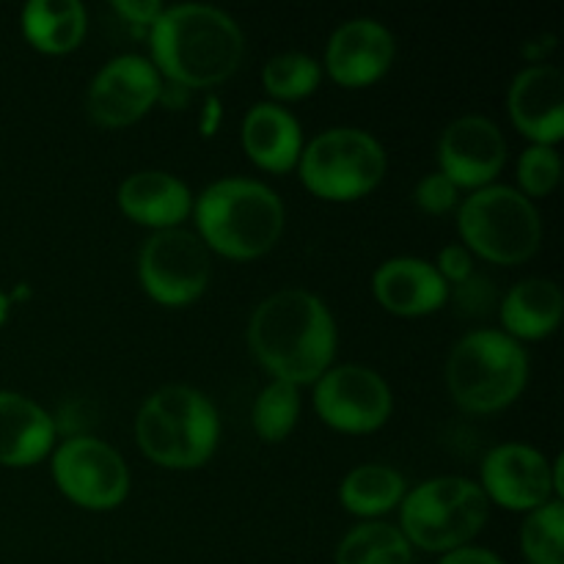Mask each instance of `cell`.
Instances as JSON below:
<instances>
[{"mask_svg": "<svg viewBox=\"0 0 564 564\" xmlns=\"http://www.w3.org/2000/svg\"><path fill=\"white\" fill-rule=\"evenodd\" d=\"M248 347L273 380L317 383L336 356L334 314L314 292L286 286L253 308Z\"/></svg>", "mask_w": 564, "mask_h": 564, "instance_id": "6da1fadb", "label": "cell"}, {"mask_svg": "<svg viewBox=\"0 0 564 564\" xmlns=\"http://www.w3.org/2000/svg\"><path fill=\"white\" fill-rule=\"evenodd\" d=\"M152 64L160 77L182 88H209L229 80L246 55V36L235 17L215 6H169L149 28Z\"/></svg>", "mask_w": 564, "mask_h": 564, "instance_id": "7a4b0ae2", "label": "cell"}, {"mask_svg": "<svg viewBox=\"0 0 564 564\" xmlns=\"http://www.w3.org/2000/svg\"><path fill=\"white\" fill-rule=\"evenodd\" d=\"M198 240L207 251L248 262L273 251L284 231V202L273 187L246 176H226L193 198Z\"/></svg>", "mask_w": 564, "mask_h": 564, "instance_id": "3957f363", "label": "cell"}, {"mask_svg": "<svg viewBox=\"0 0 564 564\" xmlns=\"http://www.w3.org/2000/svg\"><path fill=\"white\" fill-rule=\"evenodd\" d=\"M135 438L152 463L187 471L213 457L220 438V419L209 397L198 389L163 386L138 411Z\"/></svg>", "mask_w": 564, "mask_h": 564, "instance_id": "277c9868", "label": "cell"}, {"mask_svg": "<svg viewBox=\"0 0 564 564\" xmlns=\"http://www.w3.org/2000/svg\"><path fill=\"white\" fill-rule=\"evenodd\" d=\"M527 380V350L505 330H471L446 358V389L455 405L468 413H496L512 405Z\"/></svg>", "mask_w": 564, "mask_h": 564, "instance_id": "5b68a950", "label": "cell"}, {"mask_svg": "<svg viewBox=\"0 0 564 564\" xmlns=\"http://www.w3.org/2000/svg\"><path fill=\"white\" fill-rule=\"evenodd\" d=\"M490 501L482 488L466 477H435L416 485L400 505V532L411 549L449 554L471 545L485 529Z\"/></svg>", "mask_w": 564, "mask_h": 564, "instance_id": "8992f818", "label": "cell"}, {"mask_svg": "<svg viewBox=\"0 0 564 564\" xmlns=\"http://www.w3.org/2000/svg\"><path fill=\"white\" fill-rule=\"evenodd\" d=\"M457 231L471 253L494 264L529 262L543 242V218L534 202L507 185H488L463 198Z\"/></svg>", "mask_w": 564, "mask_h": 564, "instance_id": "52a82bcc", "label": "cell"}, {"mask_svg": "<svg viewBox=\"0 0 564 564\" xmlns=\"http://www.w3.org/2000/svg\"><path fill=\"white\" fill-rule=\"evenodd\" d=\"M389 158L375 135L358 127H330L303 143L297 171L308 193L325 202H356L383 182Z\"/></svg>", "mask_w": 564, "mask_h": 564, "instance_id": "ba28073f", "label": "cell"}, {"mask_svg": "<svg viewBox=\"0 0 564 564\" xmlns=\"http://www.w3.org/2000/svg\"><path fill=\"white\" fill-rule=\"evenodd\" d=\"M213 279L209 251L187 229L154 231L138 253L141 290L160 306H187L198 301Z\"/></svg>", "mask_w": 564, "mask_h": 564, "instance_id": "9c48e42d", "label": "cell"}, {"mask_svg": "<svg viewBox=\"0 0 564 564\" xmlns=\"http://www.w3.org/2000/svg\"><path fill=\"white\" fill-rule=\"evenodd\" d=\"M53 482L83 510H113L130 494V471L119 452L91 435H75L53 452Z\"/></svg>", "mask_w": 564, "mask_h": 564, "instance_id": "30bf717a", "label": "cell"}, {"mask_svg": "<svg viewBox=\"0 0 564 564\" xmlns=\"http://www.w3.org/2000/svg\"><path fill=\"white\" fill-rule=\"evenodd\" d=\"M314 411L339 433L364 435L383 427L394 411L389 383L361 364L330 367L314 383Z\"/></svg>", "mask_w": 564, "mask_h": 564, "instance_id": "8fae6325", "label": "cell"}, {"mask_svg": "<svg viewBox=\"0 0 564 564\" xmlns=\"http://www.w3.org/2000/svg\"><path fill=\"white\" fill-rule=\"evenodd\" d=\"M163 94V77L143 55H119L94 75L86 110L99 127H127L154 108Z\"/></svg>", "mask_w": 564, "mask_h": 564, "instance_id": "7c38bea8", "label": "cell"}, {"mask_svg": "<svg viewBox=\"0 0 564 564\" xmlns=\"http://www.w3.org/2000/svg\"><path fill=\"white\" fill-rule=\"evenodd\" d=\"M507 141L485 116H460L438 141V171L457 191H479L494 185L505 169Z\"/></svg>", "mask_w": 564, "mask_h": 564, "instance_id": "4fadbf2b", "label": "cell"}, {"mask_svg": "<svg viewBox=\"0 0 564 564\" xmlns=\"http://www.w3.org/2000/svg\"><path fill=\"white\" fill-rule=\"evenodd\" d=\"M479 488L490 505L510 512H532L554 496L551 463L534 446L501 444L485 455Z\"/></svg>", "mask_w": 564, "mask_h": 564, "instance_id": "5bb4252c", "label": "cell"}, {"mask_svg": "<svg viewBox=\"0 0 564 564\" xmlns=\"http://www.w3.org/2000/svg\"><path fill=\"white\" fill-rule=\"evenodd\" d=\"M397 44L389 28L369 17H356L334 31L325 47V72L345 88L378 83L394 64Z\"/></svg>", "mask_w": 564, "mask_h": 564, "instance_id": "9a60e30c", "label": "cell"}, {"mask_svg": "<svg viewBox=\"0 0 564 564\" xmlns=\"http://www.w3.org/2000/svg\"><path fill=\"white\" fill-rule=\"evenodd\" d=\"M510 119L538 147H556L564 138V77L556 66L534 64L518 72L507 94Z\"/></svg>", "mask_w": 564, "mask_h": 564, "instance_id": "2e32d148", "label": "cell"}, {"mask_svg": "<svg viewBox=\"0 0 564 564\" xmlns=\"http://www.w3.org/2000/svg\"><path fill=\"white\" fill-rule=\"evenodd\" d=\"M375 301L397 317H427L449 301V284L433 262L419 257H394L372 275Z\"/></svg>", "mask_w": 564, "mask_h": 564, "instance_id": "e0dca14e", "label": "cell"}, {"mask_svg": "<svg viewBox=\"0 0 564 564\" xmlns=\"http://www.w3.org/2000/svg\"><path fill=\"white\" fill-rule=\"evenodd\" d=\"M119 209L147 229H180L193 213V193L180 176L169 171H138L127 176L116 193Z\"/></svg>", "mask_w": 564, "mask_h": 564, "instance_id": "ac0fdd59", "label": "cell"}, {"mask_svg": "<svg viewBox=\"0 0 564 564\" xmlns=\"http://www.w3.org/2000/svg\"><path fill=\"white\" fill-rule=\"evenodd\" d=\"M242 149L259 169L290 174L303 152L301 121L275 102L253 105L242 119Z\"/></svg>", "mask_w": 564, "mask_h": 564, "instance_id": "d6986e66", "label": "cell"}, {"mask_svg": "<svg viewBox=\"0 0 564 564\" xmlns=\"http://www.w3.org/2000/svg\"><path fill=\"white\" fill-rule=\"evenodd\" d=\"M53 416L17 391H0V466H36L53 452Z\"/></svg>", "mask_w": 564, "mask_h": 564, "instance_id": "ffe728a7", "label": "cell"}, {"mask_svg": "<svg viewBox=\"0 0 564 564\" xmlns=\"http://www.w3.org/2000/svg\"><path fill=\"white\" fill-rule=\"evenodd\" d=\"M564 297L556 281L523 279L501 297L499 317L505 334L516 341H538L554 334L562 323Z\"/></svg>", "mask_w": 564, "mask_h": 564, "instance_id": "44dd1931", "label": "cell"}, {"mask_svg": "<svg viewBox=\"0 0 564 564\" xmlns=\"http://www.w3.org/2000/svg\"><path fill=\"white\" fill-rule=\"evenodd\" d=\"M88 17L77 0H31L22 9V33L44 55H66L86 39Z\"/></svg>", "mask_w": 564, "mask_h": 564, "instance_id": "7402d4cb", "label": "cell"}, {"mask_svg": "<svg viewBox=\"0 0 564 564\" xmlns=\"http://www.w3.org/2000/svg\"><path fill=\"white\" fill-rule=\"evenodd\" d=\"M405 479L397 468L367 463L341 479L339 501L347 512L358 518H378L391 512L405 499Z\"/></svg>", "mask_w": 564, "mask_h": 564, "instance_id": "603a6c76", "label": "cell"}, {"mask_svg": "<svg viewBox=\"0 0 564 564\" xmlns=\"http://www.w3.org/2000/svg\"><path fill=\"white\" fill-rule=\"evenodd\" d=\"M411 560L405 534L383 521L358 523L336 549V564H411Z\"/></svg>", "mask_w": 564, "mask_h": 564, "instance_id": "cb8c5ba5", "label": "cell"}, {"mask_svg": "<svg viewBox=\"0 0 564 564\" xmlns=\"http://www.w3.org/2000/svg\"><path fill=\"white\" fill-rule=\"evenodd\" d=\"M521 551L529 564H564V505L560 499L527 512Z\"/></svg>", "mask_w": 564, "mask_h": 564, "instance_id": "d4e9b609", "label": "cell"}, {"mask_svg": "<svg viewBox=\"0 0 564 564\" xmlns=\"http://www.w3.org/2000/svg\"><path fill=\"white\" fill-rule=\"evenodd\" d=\"M297 416H301L297 386L284 383V380H270L253 402L251 422L259 438L268 441V444H281L295 430Z\"/></svg>", "mask_w": 564, "mask_h": 564, "instance_id": "484cf974", "label": "cell"}, {"mask_svg": "<svg viewBox=\"0 0 564 564\" xmlns=\"http://www.w3.org/2000/svg\"><path fill=\"white\" fill-rule=\"evenodd\" d=\"M323 66L306 53H281L264 64L262 83L279 102H295L317 91Z\"/></svg>", "mask_w": 564, "mask_h": 564, "instance_id": "4316f807", "label": "cell"}, {"mask_svg": "<svg viewBox=\"0 0 564 564\" xmlns=\"http://www.w3.org/2000/svg\"><path fill=\"white\" fill-rule=\"evenodd\" d=\"M560 176L562 160L554 147H538V143H532L521 154V160H518V185H521V193L529 202L549 196L560 185Z\"/></svg>", "mask_w": 564, "mask_h": 564, "instance_id": "83f0119b", "label": "cell"}, {"mask_svg": "<svg viewBox=\"0 0 564 564\" xmlns=\"http://www.w3.org/2000/svg\"><path fill=\"white\" fill-rule=\"evenodd\" d=\"M413 198H416V207L427 215H446L460 207V191L441 171L424 174L413 191Z\"/></svg>", "mask_w": 564, "mask_h": 564, "instance_id": "f1b7e54d", "label": "cell"}, {"mask_svg": "<svg viewBox=\"0 0 564 564\" xmlns=\"http://www.w3.org/2000/svg\"><path fill=\"white\" fill-rule=\"evenodd\" d=\"M435 270H438V275L449 284L452 290V284L457 286L474 275V253L468 251L466 246L452 242V246L441 248L438 259H435Z\"/></svg>", "mask_w": 564, "mask_h": 564, "instance_id": "f546056e", "label": "cell"}, {"mask_svg": "<svg viewBox=\"0 0 564 564\" xmlns=\"http://www.w3.org/2000/svg\"><path fill=\"white\" fill-rule=\"evenodd\" d=\"M113 9L124 17L130 25L138 28H152L158 22V17L163 14L165 6L158 0H116Z\"/></svg>", "mask_w": 564, "mask_h": 564, "instance_id": "4dcf8cb0", "label": "cell"}, {"mask_svg": "<svg viewBox=\"0 0 564 564\" xmlns=\"http://www.w3.org/2000/svg\"><path fill=\"white\" fill-rule=\"evenodd\" d=\"M438 564H505L494 551L477 549V545H463V549L449 551L441 556Z\"/></svg>", "mask_w": 564, "mask_h": 564, "instance_id": "1f68e13d", "label": "cell"}, {"mask_svg": "<svg viewBox=\"0 0 564 564\" xmlns=\"http://www.w3.org/2000/svg\"><path fill=\"white\" fill-rule=\"evenodd\" d=\"M6 317H9V297H6L3 292H0V325L6 323Z\"/></svg>", "mask_w": 564, "mask_h": 564, "instance_id": "d6a6232c", "label": "cell"}]
</instances>
